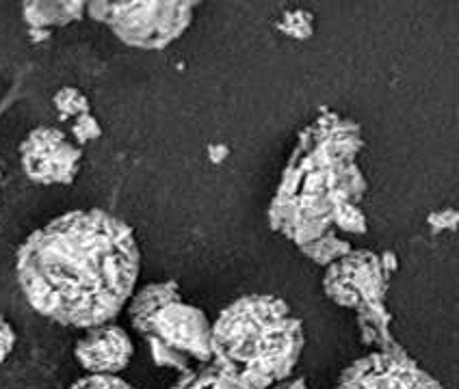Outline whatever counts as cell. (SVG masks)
<instances>
[{
	"mask_svg": "<svg viewBox=\"0 0 459 389\" xmlns=\"http://www.w3.org/2000/svg\"><path fill=\"white\" fill-rule=\"evenodd\" d=\"M133 227L104 210H70L39 227L15 258L20 288L44 318L76 329L111 323L139 279Z\"/></svg>",
	"mask_w": 459,
	"mask_h": 389,
	"instance_id": "1",
	"label": "cell"
},
{
	"mask_svg": "<svg viewBox=\"0 0 459 389\" xmlns=\"http://www.w3.org/2000/svg\"><path fill=\"white\" fill-rule=\"evenodd\" d=\"M364 149L359 126L336 113H323L299 134L269 207L275 232L297 247L332 230L341 204H359L368 184L356 158Z\"/></svg>",
	"mask_w": 459,
	"mask_h": 389,
	"instance_id": "2",
	"label": "cell"
},
{
	"mask_svg": "<svg viewBox=\"0 0 459 389\" xmlns=\"http://www.w3.org/2000/svg\"><path fill=\"white\" fill-rule=\"evenodd\" d=\"M304 344V323L273 294L237 299L212 323V363L237 370L254 389L290 378Z\"/></svg>",
	"mask_w": 459,
	"mask_h": 389,
	"instance_id": "3",
	"label": "cell"
},
{
	"mask_svg": "<svg viewBox=\"0 0 459 389\" xmlns=\"http://www.w3.org/2000/svg\"><path fill=\"white\" fill-rule=\"evenodd\" d=\"M195 3H87L96 22H104L124 44L159 50L191 26Z\"/></svg>",
	"mask_w": 459,
	"mask_h": 389,
	"instance_id": "4",
	"label": "cell"
},
{
	"mask_svg": "<svg viewBox=\"0 0 459 389\" xmlns=\"http://www.w3.org/2000/svg\"><path fill=\"white\" fill-rule=\"evenodd\" d=\"M211 334L212 325L204 311L178 299L156 309L141 335L148 340V344L165 346L185 359L211 363Z\"/></svg>",
	"mask_w": 459,
	"mask_h": 389,
	"instance_id": "5",
	"label": "cell"
},
{
	"mask_svg": "<svg viewBox=\"0 0 459 389\" xmlns=\"http://www.w3.org/2000/svg\"><path fill=\"white\" fill-rule=\"evenodd\" d=\"M388 273L377 253L351 249L347 256L330 264L323 277V290L341 308H359L362 303H384Z\"/></svg>",
	"mask_w": 459,
	"mask_h": 389,
	"instance_id": "6",
	"label": "cell"
},
{
	"mask_svg": "<svg viewBox=\"0 0 459 389\" xmlns=\"http://www.w3.org/2000/svg\"><path fill=\"white\" fill-rule=\"evenodd\" d=\"M82 152L59 128H35L20 143L26 178L35 184H72L81 169Z\"/></svg>",
	"mask_w": 459,
	"mask_h": 389,
	"instance_id": "7",
	"label": "cell"
},
{
	"mask_svg": "<svg viewBox=\"0 0 459 389\" xmlns=\"http://www.w3.org/2000/svg\"><path fill=\"white\" fill-rule=\"evenodd\" d=\"M333 389H442L408 352H370L353 361Z\"/></svg>",
	"mask_w": 459,
	"mask_h": 389,
	"instance_id": "8",
	"label": "cell"
},
{
	"mask_svg": "<svg viewBox=\"0 0 459 389\" xmlns=\"http://www.w3.org/2000/svg\"><path fill=\"white\" fill-rule=\"evenodd\" d=\"M133 352L134 346L126 329L113 323L87 329V334L74 346L78 363L90 375L117 376L119 372L126 370Z\"/></svg>",
	"mask_w": 459,
	"mask_h": 389,
	"instance_id": "9",
	"label": "cell"
},
{
	"mask_svg": "<svg viewBox=\"0 0 459 389\" xmlns=\"http://www.w3.org/2000/svg\"><path fill=\"white\" fill-rule=\"evenodd\" d=\"M182 299L180 288L176 282H159L150 283L145 288H141L137 294H133V300H130V320H133V326L137 329V334H143L145 325L152 318V314L159 308H163L165 303H171V300Z\"/></svg>",
	"mask_w": 459,
	"mask_h": 389,
	"instance_id": "10",
	"label": "cell"
},
{
	"mask_svg": "<svg viewBox=\"0 0 459 389\" xmlns=\"http://www.w3.org/2000/svg\"><path fill=\"white\" fill-rule=\"evenodd\" d=\"M358 323L364 344L377 346V352H401L399 344L388 331L390 314L384 303H362L358 308Z\"/></svg>",
	"mask_w": 459,
	"mask_h": 389,
	"instance_id": "11",
	"label": "cell"
},
{
	"mask_svg": "<svg viewBox=\"0 0 459 389\" xmlns=\"http://www.w3.org/2000/svg\"><path fill=\"white\" fill-rule=\"evenodd\" d=\"M87 3H26L24 20L33 30L64 26L82 18Z\"/></svg>",
	"mask_w": 459,
	"mask_h": 389,
	"instance_id": "12",
	"label": "cell"
},
{
	"mask_svg": "<svg viewBox=\"0 0 459 389\" xmlns=\"http://www.w3.org/2000/svg\"><path fill=\"white\" fill-rule=\"evenodd\" d=\"M351 249L353 247L349 245L347 241H342V238H338L336 233H333V230L323 233V236L316 238V241L299 245V251L310 258L315 264H319V266H330V264L336 262V259L347 256Z\"/></svg>",
	"mask_w": 459,
	"mask_h": 389,
	"instance_id": "13",
	"label": "cell"
},
{
	"mask_svg": "<svg viewBox=\"0 0 459 389\" xmlns=\"http://www.w3.org/2000/svg\"><path fill=\"white\" fill-rule=\"evenodd\" d=\"M52 104H55L61 119L81 117L91 111L90 100L85 97V93L74 89V87H64V89L56 91L55 97H52Z\"/></svg>",
	"mask_w": 459,
	"mask_h": 389,
	"instance_id": "14",
	"label": "cell"
},
{
	"mask_svg": "<svg viewBox=\"0 0 459 389\" xmlns=\"http://www.w3.org/2000/svg\"><path fill=\"white\" fill-rule=\"evenodd\" d=\"M332 227H338L347 233H367L368 223L364 212L356 204H341L333 210Z\"/></svg>",
	"mask_w": 459,
	"mask_h": 389,
	"instance_id": "15",
	"label": "cell"
},
{
	"mask_svg": "<svg viewBox=\"0 0 459 389\" xmlns=\"http://www.w3.org/2000/svg\"><path fill=\"white\" fill-rule=\"evenodd\" d=\"M280 29L295 39H307L312 35V30H315V24H312V13L289 12L284 18H281Z\"/></svg>",
	"mask_w": 459,
	"mask_h": 389,
	"instance_id": "16",
	"label": "cell"
},
{
	"mask_svg": "<svg viewBox=\"0 0 459 389\" xmlns=\"http://www.w3.org/2000/svg\"><path fill=\"white\" fill-rule=\"evenodd\" d=\"M67 389H133L130 383L119 376H107V375H87L72 383Z\"/></svg>",
	"mask_w": 459,
	"mask_h": 389,
	"instance_id": "17",
	"label": "cell"
},
{
	"mask_svg": "<svg viewBox=\"0 0 459 389\" xmlns=\"http://www.w3.org/2000/svg\"><path fill=\"white\" fill-rule=\"evenodd\" d=\"M215 366H206L202 372H185L174 389H215Z\"/></svg>",
	"mask_w": 459,
	"mask_h": 389,
	"instance_id": "18",
	"label": "cell"
},
{
	"mask_svg": "<svg viewBox=\"0 0 459 389\" xmlns=\"http://www.w3.org/2000/svg\"><path fill=\"white\" fill-rule=\"evenodd\" d=\"M72 134H74L76 143H90L100 139L102 128L100 123H98V119H93L91 113H87V115L76 117L74 126H72Z\"/></svg>",
	"mask_w": 459,
	"mask_h": 389,
	"instance_id": "19",
	"label": "cell"
},
{
	"mask_svg": "<svg viewBox=\"0 0 459 389\" xmlns=\"http://www.w3.org/2000/svg\"><path fill=\"white\" fill-rule=\"evenodd\" d=\"M212 366H215V363H212ZM215 389H254L249 387L241 378V375H238L237 370H232V368L215 366Z\"/></svg>",
	"mask_w": 459,
	"mask_h": 389,
	"instance_id": "20",
	"label": "cell"
},
{
	"mask_svg": "<svg viewBox=\"0 0 459 389\" xmlns=\"http://www.w3.org/2000/svg\"><path fill=\"white\" fill-rule=\"evenodd\" d=\"M15 342H18V335H15V329L12 326V323L0 316V361L7 359L15 349Z\"/></svg>",
	"mask_w": 459,
	"mask_h": 389,
	"instance_id": "21",
	"label": "cell"
},
{
	"mask_svg": "<svg viewBox=\"0 0 459 389\" xmlns=\"http://www.w3.org/2000/svg\"><path fill=\"white\" fill-rule=\"evenodd\" d=\"M455 221H457L455 210L436 212V215L429 219L431 225H436V227H448V230H455Z\"/></svg>",
	"mask_w": 459,
	"mask_h": 389,
	"instance_id": "22",
	"label": "cell"
},
{
	"mask_svg": "<svg viewBox=\"0 0 459 389\" xmlns=\"http://www.w3.org/2000/svg\"><path fill=\"white\" fill-rule=\"evenodd\" d=\"M271 389H307L304 378H286V381L275 383Z\"/></svg>",
	"mask_w": 459,
	"mask_h": 389,
	"instance_id": "23",
	"label": "cell"
}]
</instances>
